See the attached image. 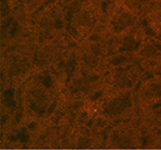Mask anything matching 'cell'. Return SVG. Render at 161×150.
<instances>
[{"label": "cell", "mask_w": 161, "mask_h": 150, "mask_svg": "<svg viewBox=\"0 0 161 150\" xmlns=\"http://www.w3.org/2000/svg\"><path fill=\"white\" fill-rule=\"evenodd\" d=\"M131 21H133V17L128 13H122L119 18V22L123 25H128V24L131 23Z\"/></svg>", "instance_id": "6da1fadb"}, {"label": "cell", "mask_w": 161, "mask_h": 150, "mask_svg": "<svg viewBox=\"0 0 161 150\" xmlns=\"http://www.w3.org/2000/svg\"><path fill=\"white\" fill-rule=\"evenodd\" d=\"M126 3L129 8H136L140 4V0H126Z\"/></svg>", "instance_id": "7a4b0ae2"}]
</instances>
